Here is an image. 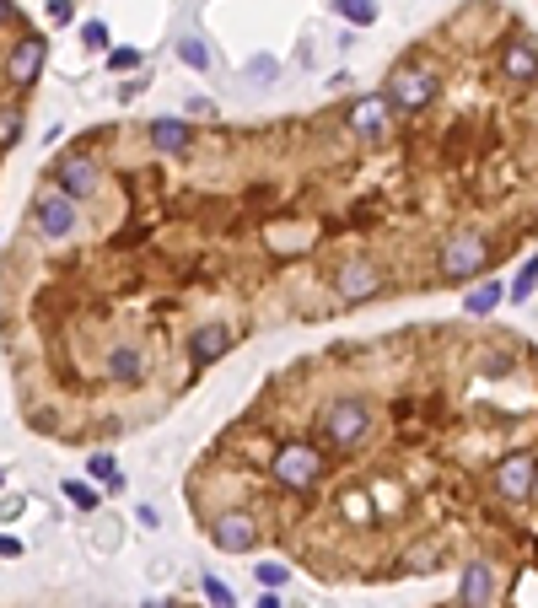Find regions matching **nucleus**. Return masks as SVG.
<instances>
[{
  "mask_svg": "<svg viewBox=\"0 0 538 608\" xmlns=\"http://www.w3.org/2000/svg\"><path fill=\"white\" fill-rule=\"evenodd\" d=\"M87 474H92V480H103V490H108V496H119V490H124V474H119V463H113L108 452H92V458H87Z\"/></svg>",
  "mask_w": 538,
  "mask_h": 608,
  "instance_id": "16",
  "label": "nucleus"
},
{
  "mask_svg": "<svg viewBox=\"0 0 538 608\" xmlns=\"http://www.w3.org/2000/svg\"><path fill=\"white\" fill-rule=\"evenodd\" d=\"M33 232L43 242H65V237L76 232V199L59 194V189H38V199H33Z\"/></svg>",
  "mask_w": 538,
  "mask_h": 608,
  "instance_id": "5",
  "label": "nucleus"
},
{
  "mask_svg": "<svg viewBox=\"0 0 538 608\" xmlns=\"http://www.w3.org/2000/svg\"><path fill=\"white\" fill-rule=\"evenodd\" d=\"M205 533H211V544H216L221 555H248V550H258V517H253V512H221V517L205 522Z\"/></svg>",
  "mask_w": 538,
  "mask_h": 608,
  "instance_id": "6",
  "label": "nucleus"
},
{
  "mask_svg": "<svg viewBox=\"0 0 538 608\" xmlns=\"http://www.w3.org/2000/svg\"><path fill=\"white\" fill-rule=\"evenodd\" d=\"M382 124H388V97H361V103H350V129H356V135H382Z\"/></svg>",
  "mask_w": 538,
  "mask_h": 608,
  "instance_id": "14",
  "label": "nucleus"
},
{
  "mask_svg": "<svg viewBox=\"0 0 538 608\" xmlns=\"http://www.w3.org/2000/svg\"><path fill=\"white\" fill-rule=\"evenodd\" d=\"M382 269L372 264V258H345L340 269H334V291H340L345 302H372V296H382Z\"/></svg>",
  "mask_w": 538,
  "mask_h": 608,
  "instance_id": "9",
  "label": "nucleus"
},
{
  "mask_svg": "<svg viewBox=\"0 0 538 608\" xmlns=\"http://www.w3.org/2000/svg\"><path fill=\"white\" fill-rule=\"evenodd\" d=\"M253 576H258L269 592H275V587H286V576H291V571H286L281 560H264V566H253Z\"/></svg>",
  "mask_w": 538,
  "mask_h": 608,
  "instance_id": "25",
  "label": "nucleus"
},
{
  "mask_svg": "<svg viewBox=\"0 0 538 608\" xmlns=\"http://www.w3.org/2000/svg\"><path fill=\"white\" fill-rule=\"evenodd\" d=\"M496 269V237L485 227H452L436 248V281L442 286H474Z\"/></svg>",
  "mask_w": 538,
  "mask_h": 608,
  "instance_id": "1",
  "label": "nucleus"
},
{
  "mask_svg": "<svg viewBox=\"0 0 538 608\" xmlns=\"http://www.w3.org/2000/svg\"><path fill=\"white\" fill-rule=\"evenodd\" d=\"M533 286H538V253H533V258L522 264V275H517V281L506 286V296H511V302H527V296H533Z\"/></svg>",
  "mask_w": 538,
  "mask_h": 608,
  "instance_id": "18",
  "label": "nucleus"
},
{
  "mask_svg": "<svg viewBox=\"0 0 538 608\" xmlns=\"http://www.w3.org/2000/svg\"><path fill=\"white\" fill-rule=\"evenodd\" d=\"M436 92H442V76L431 71L426 59H415V54H404L388 71V87H382V97H388L393 113H426L436 103Z\"/></svg>",
  "mask_w": 538,
  "mask_h": 608,
  "instance_id": "2",
  "label": "nucleus"
},
{
  "mask_svg": "<svg viewBox=\"0 0 538 608\" xmlns=\"http://www.w3.org/2000/svg\"><path fill=\"white\" fill-rule=\"evenodd\" d=\"M269 480L281 490H312L323 480V452L312 442H281L275 463H269Z\"/></svg>",
  "mask_w": 538,
  "mask_h": 608,
  "instance_id": "4",
  "label": "nucleus"
},
{
  "mask_svg": "<svg viewBox=\"0 0 538 608\" xmlns=\"http://www.w3.org/2000/svg\"><path fill=\"white\" fill-rule=\"evenodd\" d=\"M141 59H146L141 49H108V71L113 76H129V71H141Z\"/></svg>",
  "mask_w": 538,
  "mask_h": 608,
  "instance_id": "23",
  "label": "nucleus"
},
{
  "mask_svg": "<svg viewBox=\"0 0 538 608\" xmlns=\"http://www.w3.org/2000/svg\"><path fill=\"white\" fill-rule=\"evenodd\" d=\"M146 135H151V146H157V151H167V157H183L194 129H188L183 119H151V129H146Z\"/></svg>",
  "mask_w": 538,
  "mask_h": 608,
  "instance_id": "13",
  "label": "nucleus"
},
{
  "mask_svg": "<svg viewBox=\"0 0 538 608\" xmlns=\"http://www.w3.org/2000/svg\"><path fill=\"white\" fill-rule=\"evenodd\" d=\"M0 485H6V468H0Z\"/></svg>",
  "mask_w": 538,
  "mask_h": 608,
  "instance_id": "32",
  "label": "nucleus"
},
{
  "mask_svg": "<svg viewBox=\"0 0 538 608\" xmlns=\"http://www.w3.org/2000/svg\"><path fill=\"white\" fill-rule=\"evenodd\" d=\"M49 17L65 27V22H76V6H71V0H49Z\"/></svg>",
  "mask_w": 538,
  "mask_h": 608,
  "instance_id": "27",
  "label": "nucleus"
},
{
  "mask_svg": "<svg viewBox=\"0 0 538 608\" xmlns=\"http://www.w3.org/2000/svg\"><path fill=\"white\" fill-rule=\"evenodd\" d=\"M22 141V108H0V151H12Z\"/></svg>",
  "mask_w": 538,
  "mask_h": 608,
  "instance_id": "20",
  "label": "nucleus"
},
{
  "mask_svg": "<svg viewBox=\"0 0 538 608\" xmlns=\"http://www.w3.org/2000/svg\"><path fill=\"white\" fill-rule=\"evenodd\" d=\"M199 587H205V603L211 608H237V597H232V587L221 576H199Z\"/></svg>",
  "mask_w": 538,
  "mask_h": 608,
  "instance_id": "22",
  "label": "nucleus"
},
{
  "mask_svg": "<svg viewBox=\"0 0 538 608\" xmlns=\"http://www.w3.org/2000/svg\"><path fill=\"white\" fill-rule=\"evenodd\" d=\"M49 178H54V189H59V194H71L76 205L97 194V162H92L87 151H71V157H59Z\"/></svg>",
  "mask_w": 538,
  "mask_h": 608,
  "instance_id": "10",
  "label": "nucleus"
},
{
  "mask_svg": "<svg viewBox=\"0 0 538 608\" xmlns=\"http://www.w3.org/2000/svg\"><path fill=\"white\" fill-rule=\"evenodd\" d=\"M232 350V328L227 323H199L194 334H188V356H194V366H211V361H221Z\"/></svg>",
  "mask_w": 538,
  "mask_h": 608,
  "instance_id": "11",
  "label": "nucleus"
},
{
  "mask_svg": "<svg viewBox=\"0 0 538 608\" xmlns=\"http://www.w3.org/2000/svg\"><path fill=\"white\" fill-rule=\"evenodd\" d=\"M0 555H6V560H17V555H22V544H17L12 533H0Z\"/></svg>",
  "mask_w": 538,
  "mask_h": 608,
  "instance_id": "28",
  "label": "nucleus"
},
{
  "mask_svg": "<svg viewBox=\"0 0 538 608\" xmlns=\"http://www.w3.org/2000/svg\"><path fill=\"white\" fill-rule=\"evenodd\" d=\"M501 296H506V286H501V281H480L474 291H468V302H463V307H468V318H485V312H496V302H501Z\"/></svg>",
  "mask_w": 538,
  "mask_h": 608,
  "instance_id": "15",
  "label": "nucleus"
},
{
  "mask_svg": "<svg viewBox=\"0 0 538 608\" xmlns=\"http://www.w3.org/2000/svg\"><path fill=\"white\" fill-rule=\"evenodd\" d=\"M334 12H340L350 27H372L377 22V0H334Z\"/></svg>",
  "mask_w": 538,
  "mask_h": 608,
  "instance_id": "17",
  "label": "nucleus"
},
{
  "mask_svg": "<svg viewBox=\"0 0 538 608\" xmlns=\"http://www.w3.org/2000/svg\"><path fill=\"white\" fill-rule=\"evenodd\" d=\"M318 426H323L328 447L356 452V447H366V436H372V404L356 398V393H340V398H328V404H323Z\"/></svg>",
  "mask_w": 538,
  "mask_h": 608,
  "instance_id": "3",
  "label": "nucleus"
},
{
  "mask_svg": "<svg viewBox=\"0 0 538 608\" xmlns=\"http://www.w3.org/2000/svg\"><path fill=\"white\" fill-rule=\"evenodd\" d=\"M146 608H178V603H146Z\"/></svg>",
  "mask_w": 538,
  "mask_h": 608,
  "instance_id": "31",
  "label": "nucleus"
},
{
  "mask_svg": "<svg viewBox=\"0 0 538 608\" xmlns=\"http://www.w3.org/2000/svg\"><path fill=\"white\" fill-rule=\"evenodd\" d=\"M81 43L87 49H108V27L103 22H81Z\"/></svg>",
  "mask_w": 538,
  "mask_h": 608,
  "instance_id": "26",
  "label": "nucleus"
},
{
  "mask_svg": "<svg viewBox=\"0 0 538 608\" xmlns=\"http://www.w3.org/2000/svg\"><path fill=\"white\" fill-rule=\"evenodd\" d=\"M12 12H17V6H12V0H0V22H12Z\"/></svg>",
  "mask_w": 538,
  "mask_h": 608,
  "instance_id": "30",
  "label": "nucleus"
},
{
  "mask_svg": "<svg viewBox=\"0 0 538 608\" xmlns=\"http://www.w3.org/2000/svg\"><path fill=\"white\" fill-rule=\"evenodd\" d=\"M43 59H49V43H43L38 33L17 38V43L6 49V81H12V92H33V87H38Z\"/></svg>",
  "mask_w": 538,
  "mask_h": 608,
  "instance_id": "7",
  "label": "nucleus"
},
{
  "mask_svg": "<svg viewBox=\"0 0 538 608\" xmlns=\"http://www.w3.org/2000/svg\"><path fill=\"white\" fill-rule=\"evenodd\" d=\"M404 566L410 571H442V544H415L410 555H404Z\"/></svg>",
  "mask_w": 538,
  "mask_h": 608,
  "instance_id": "19",
  "label": "nucleus"
},
{
  "mask_svg": "<svg viewBox=\"0 0 538 608\" xmlns=\"http://www.w3.org/2000/svg\"><path fill=\"white\" fill-rule=\"evenodd\" d=\"M496 597H501L496 566L490 560H463V571H457V603L452 608H496Z\"/></svg>",
  "mask_w": 538,
  "mask_h": 608,
  "instance_id": "8",
  "label": "nucleus"
},
{
  "mask_svg": "<svg viewBox=\"0 0 538 608\" xmlns=\"http://www.w3.org/2000/svg\"><path fill=\"white\" fill-rule=\"evenodd\" d=\"M108 377L113 382H146V350H134V345H113L108 350Z\"/></svg>",
  "mask_w": 538,
  "mask_h": 608,
  "instance_id": "12",
  "label": "nucleus"
},
{
  "mask_svg": "<svg viewBox=\"0 0 538 608\" xmlns=\"http://www.w3.org/2000/svg\"><path fill=\"white\" fill-rule=\"evenodd\" d=\"M258 608H281V597H275V592H264V597H258Z\"/></svg>",
  "mask_w": 538,
  "mask_h": 608,
  "instance_id": "29",
  "label": "nucleus"
},
{
  "mask_svg": "<svg viewBox=\"0 0 538 608\" xmlns=\"http://www.w3.org/2000/svg\"><path fill=\"white\" fill-rule=\"evenodd\" d=\"M178 59L188 65V71H211V49L199 43V38H183V43H178Z\"/></svg>",
  "mask_w": 538,
  "mask_h": 608,
  "instance_id": "21",
  "label": "nucleus"
},
{
  "mask_svg": "<svg viewBox=\"0 0 538 608\" xmlns=\"http://www.w3.org/2000/svg\"><path fill=\"white\" fill-rule=\"evenodd\" d=\"M65 501L81 506V512H97V490H92V485H81V480H65Z\"/></svg>",
  "mask_w": 538,
  "mask_h": 608,
  "instance_id": "24",
  "label": "nucleus"
}]
</instances>
